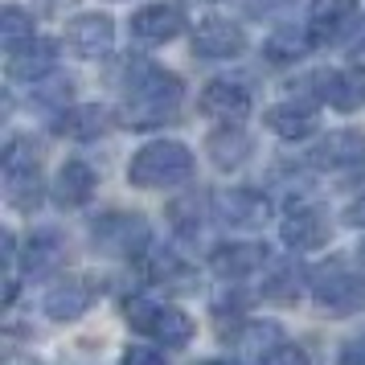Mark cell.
I'll return each instance as SVG.
<instances>
[{
  "label": "cell",
  "mask_w": 365,
  "mask_h": 365,
  "mask_svg": "<svg viewBox=\"0 0 365 365\" xmlns=\"http://www.w3.org/2000/svg\"><path fill=\"white\" fill-rule=\"evenodd\" d=\"M123 91H128V111L123 119L132 123L135 132H148V128H160L165 119L177 115L181 107L185 86L177 74L152 66L148 58H132L128 70H123Z\"/></svg>",
  "instance_id": "obj_1"
},
{
  "label": "cell",
  "mask_w": 365,
  "mask_h": 365,
  "mask_svg": "<svg viewBox=\"0 0 365 365\" xmlns=\"http://www.w3.org/2000/svg\"><path fill=\"white\" fill-rule=\"evenodd\" d=\"M189 177H193V152L177 140H152L128 165V181L135 189H173Z\"/></svg>",
  "instance_id": "obj_2"
},
{
  "label": "cell",
  "mask_w": 365,
  "mask_h": 365,
  "mask_svg": "<svg viewBox=\"0 0 365 365\" xmlns=\"http://www.w3.org/2000/svg\"><path fill=\"white\" fill-rule=\"evenodd\" d=\"M4 193L13 210H37L41 205V173H37V152L25 140H13L4 148Z\"/></svg>",
  "instance_id": "obj_3"
},
{
  "label": "cell",
  "mask_w": 365,
  "mask_h": 365,
  "mask_svg": "<svg viewBox=\"0 0 365 365\" xmlns=\"http://www.w3.org/2000/svg\"><path fill=\"white\" fill-rule=\"evenodd\" d=\"M91 242L111 259H132L148 247V222L140 214H107L103 222H95Z\"/></svg>",
  "instance_id": "obj_4"
},
{
  "label": "cell",
  "mask_w": 365,
  "mask_h": 365,
  "mask_svg": "<svg viewBox=\"0 0 365 365\" xmlns=\"http://www.w3.org/2000/svg\"><path fill=\"white\" fill-rule=\"evenodd\" d=\"M316 304L324 312H357L365 304V279L353 275L345 263H332L329 271H320L316 279Z\"/></svg>",
  "instance_id": "obj_5"
},
{
  "label": "cell",
  "mask_w": 365,
  "mask_h": 365,
  "mask_svg": "<svg viewBox=\"0 0 365 365\" xmlns=\"http://www.w3.org/2000/svg\"><path fill=\"white\" fill-rule=\"evenodd\" d=\"M58 66V41L50 37H29V41H21L9 50V78H17V83H41L46 74H53Z\"/></svg>",
  "instance_id": "obj_6"
},
{
  "label": "cell",
  "mask_w": 365,
  "mask_h": 365,
  "mask_svg": "<svg viewBox=\"0 0 365 365\" xmlns=\"http://www.w3.org/2000/svg\"><path fill=\"white\" fill-rule=\"evenodd\" d=\"M201 115L217 119L222 128H230V123H242L250 115V95L242 83H230V78H217L201 91Z\"/></svg>",
  "instance_id": "obj_7"
},
{
  "label": "cell",
  "mask_w": 365,
  "mask_h": 365,
  "mask_svg": "<svg viewBox=\"0 0 365 365\" xmlns=\"http://www.w3.org/2000/svg\"><path fill=\"white\" fill-rule=\"evenodd\" d=\"M70 50L83 53V58H103V53L115 46V21L107 13H83V17L70 21Z\"/></svg>",
  "instance_id": "obj_8"
},
{
  "label": "cell",
  "mask_w": 365,
  "mask_h": 365,
  "mask_svg": "<svg viewBox=\"0 0 365 365\" xmlns=\"http://www.w3.org/2000/svg\"><path fill=\"white\" fill-rule=\"evenodd\" d=\"M214 210L222 222H230V226H263L267 217H271V201L259 193V189H226V193H217Z\"/></svg>",
  "instance_id": "obj_9"
},
{
  "label": "cell",
  "mask_w": 365,
  "mask_h": 365,
  "mask_svg": "<svg viewBox=\"0 0 365 365\" xmlns=\"http://www.w3.org/2000/svg\"><path fill=\"white\" fill-rule=\"evenodd\" d=\"M242 50H247V34L238 25H230V21L210 17L193 29V53L197 58H234Z\"/></svg>",
  "instance_id": "obj_10"
},
{
  "label": "cell",
  "mask_w": 365,
  "mask_h": 365,
  "mask_svg": "<svg viewBox=\"0 0 365 365\" xmlns=\"http://www.w3.org/2000/svg\"><path fill=\"white\" fill-rule=\"evenodd\" d=\"M185 29V13L177 4H148L132 17V37L148 41V46H165Z\"/></svg>",
  "instance_id": "obj_11"
},
{
  "label": "cell",
  "mask_w": 365,
  "mask_h": 365,
  "mask_svg": "<svg viewBox=\"0 0 365 365\" xmlns=\"http://www.w3.org/2000/svg\"><path fill=\"white\" fill-rule=\"evenodd\" d=\"M316 168H332V173H345V168H361L365 165V135L361 132H332L329 140H320V148L312 152Z\"/></svg>",
  "instance_id": "obj_12"
},
{
  "label": "cell",
  "mask_w": 365,
  "mask_h": 365,
  "mask_svg": "<svg viewBox=\"0 0 365 365\" xmlns=\"http://www.w3.org/2000/svg\"><path fill=\"white\" fill-rule=\"evenodd\" d=\"M259 267H267V247H259V242H230L210 255V271L222 279H247Z\"/></svg>",
  "instance_id": "obj_13"
},
{
  "label": "cell",
  "mask_w": 365,
  "mask_h": 365,
  "mask_svg": "<svg viewBox=\"0 0 365 365\" xmlns=\"http://www.w3.org/2000/svg\"><path fill=\"white\" fill-rule=\"evenodd\" d=\"M91 299H95V292L86 279H62L46 292V316L50 320H78L91 308Z\"/></svg>",
  "instance_id": "obj_14"
},
{
  "label": "cell",
  "mask_w": 365,
  "mask_h": 365,
  "mask_svg": "<svg viewBox=\"0 0 365 365\" xmlns=\"http://www.w3.org/2000/svg\"><path fill=\"white\" fill-rule=\"evenodd\" d=\"M329 217L320 210H296V214L283 222V242L292 250H320L329 242Z\"/></svg>",
  "instance_id": "obj_15"
},
{
  "label": "cell",
  "mask_w": 365,
  "mask_h": 365,
  "mask_svg": "<svg viewBox=\"0 0 365 365\" xmlns=\"http://www.w3.org/2000/svg\"><path fill=\"white\" fill-rule=\"evenodd\" d=\"M263 123L271 128L275 135L283 140H304V135L316 132V107L312 103H279V107H271L263 115Z\"/></svg>",
  "instance_id": "obj_16"
},
{
  "label": "cell",
  "mask_w": 365,
  "mask_h": 365,
  "mask_svg": "<svg viewBox=\"0 0 365 365\" xmlns=\"http://www.w3.org/2000/svg\"><path fill=\"white\" fill-rule=\"evenodd\" d=\"M111 128V111L99 107V103H86V107H70L58 115V135H70V140H99L103 132Z\"/></svg>",
  "instance_id": "obj_17"
},
{
  "label": "cell",
  "mask_w": 365,
  "mask_h": 365,
  "mask_svg": "<svg viewBox=\"0 0 365 365\" xmlns=\"http://www.w3.org/2000/svg\"><path fill=\"white\" fill-rule=\"evenodd\" d=\"M316 41H320V37H316L312 29L283 25V29H275V34L263 41V53H267V62H275V66H287V62H299V58L312 50Z\"/></svg>",
  "instance_id": "obj_18"
},
{
  "label": "cell",
  "mask_w": 365,
  "mask_h": 365,
  "mask_svg": "<svg viewBox=\"0 0 365 365\" xmlns=\"http://www.w3.org/2000/svg\"><path fill=\"white\" fill-rule=\"evenodd\" d=\"M53 193H58V201H62L66 210L86 205V201H91V193H95V168L86 165V160H66V165H62V173H58Z\"/></svg>",
  "instance_id": "obj_19"
},
{
  "label": "cell",
  "mask_w": 365,
  "mask_h": 365,
  "mask_svg": "<svg viewBox=\"0 0 365 365\" xmlns=\"http://www.w3.org/2000/svg\"><path fill=\"white\" fill-rule=\"evenodd\" d=\"M205 156H210L217 168H238L250 156V135L242 132L238 123H230V128H217V132L205 140Z\"/></svg>",
  "instance_id": "obj_20"
},
{
  "label": "cell",
  "mask_w": 365,
  "mask_h": 365,
  "mask_svg": "<svg viewBox=\"0 0 365 365\" xmlns=\"http://www.w3.org/2000/svg\"><path fill=\"white\" fill-rule=\"evenodd\" d=\"M283 345V332L279 324H271V320H247L242 329L234 332V349L242 353V357H259L263 361L267 353H275Z\"/></svg>",
  "instance_id": "obj_21"
},
{
  "label": "cell",
  "mask_w": 365,
  "mask_h": 365,
  "mask_svg": "<svg viewBox=\"0 0 365 365\" xmlns=\"http://www.w3.org/2000/svg\"><path fill=\"white\" fill-rule=\"evenodd\" d=\"M148 336H156L165 349H181L193 341V320L181 312V308H168V304H160V312H156V320H152V332Z\"/></svg>",
  "instance_id": "obj_22"
},
{
  "label": "cell",
  "mask_w": 365,
  "mask_h": 365,
  "mask_svg": "<svg viewBox=\"0 0 365 365\" xmlns=\"http://www.w3.org/2000/svg\"><path fill=\"white\" fill-rule=\"evenodd\" d=\"M62 255H66V247H62V238L53 230L29 238V247H25V275H50L53 267L62 263Z\"/></svg>",
  "instance_id": "obj_23"
},
{
  "label": "cell",
  "mask_w": 365,
  "mask_h": 365,
  "mask_svg": "<svg viewBox=\"0 0 365 365\" xmlns=\"http://www.w3.org/2000/svg\"><path fill=\"white\" fill-rule=\"evenodd\" d=\"M205 214H210V201L201 197V193L177 197L173 205H168V222H173V226H177V234H185V238L201 234V222H205Z\"/></svg>",
  "instance_id": "obj_24"
},
{
  "label": "cell",
  "mask_w": 365,
  "mask_h": 365,
  "mask_svg": "<svg viewBox=\"0 0 365 365\" xmlns=\"http://www.w3.org/2000/svg\"><path fill=\"white\" fill-rule=\"evenodd\" d=\"M332 107L336 111H357V107H365V70L353 66L345 70V74H336L332 78Z\"/></svg>",
  "instance_id": "obj_25"
},
{
  "label": "cell",
  "mask_w": 365,
  "mask_h": 365,
  "mask_svg": "<svg viewBox=\"0 0 365 365\" xmlns=\"http://www.w3.org/2000/svg\"><path fill=\"white\" fill-rule=\"evenodd\" d=\"M0 37H4L9 50L21 46V41H29V37H34V17H29L25 9H4V13H0Z\"/></svg>",
  "instance_id": "obj_26"
},
{
  "label": "cell",
  "mask_w": 365,
  "mask_h": 365,
  "mask_svg": "<svg viewBox=\"0 0 365 365\" xmlns=\"http://www.w3.org/2000/svg\"><path fill=\"white\" fill-rule=\"evenodd\" d=\"M308 13H312L316 29H329L332 34V29L353 13V0H308Z\"/></svg>",
  "instance_id": "obj_27"
},
{
  "label": "cell",
  "mask_w": 365,
  "mask_h": 365,
  "mask_svg": "<svg viewBox=\"0 0 365 365\" xmlns=\"http://www.w3.org/2000/svg\"><path fill=\"white\" fill-rule=\"evenodd\" d=\"M263 296H267V299H279V304H292V299L299 296V267H296V263L279 267V271L267 279Z\"/></svg>",
  "instance_id": "obj_28"
},
{
  "label": "cell",
  "mask_w": 365,
  "mask_h": 365,
  "mask_svg": "<svg viewBox=\"0 0 365 365\" xmlns=\"http://www.w3.org/2000/svg\"><path fill=\"white\" fill-rule=\"evenodd\" d=\"M148 275L156 283H173V279H185V263L173 255V250H152L148 259Z\"/></svg>",
  "instance_id": "obj_29"
},
{
  "label": "cell",
  "mask_w": 365,
  "mask_h": 365,
  "mask_svg": "<svg viewBox=\"0 0 365 365\" xmlns=\"http://www.w3.org/2000/svg\"><path fill=\"white\" fill-rule=\"evenodd\" d=\"M156 312H160V304H152V299H144V296H135V299L123 304V316H128V324H132L135 332H152Z\"/></svg>",
  "instance_id": "obj_30"
},
{
  "label": "cell",
  "mask_w": 365,
  "mask_h": 365,
  "mask_svg": "<svg viewBox=\"0 0 365 365\" xmlns=\"http://www.w3.org/2000/svg\"><path fill=\"white\" fill-rule=\"evenodd\" d=\"M259 365H308V353L299 345H287V341H283V345L275 349V353H267Z\"/></svg>",
  "instance_id": "obj_31"
},
{
  "label": "cell",
  "mask_w": 365,
  "mask_h": 365,
  "mask_svg": "<svg viewBox=\"0 0 365 365\" xmlns=\"http://www.w3.org/2000/svg\"><path fill=\"white\" fill-rule=\"evenodd\" d=\"M123 365H168V361H165V353H156V349H128Z\"/></svg>",
  "instance_id": "obj_32"
},
{
  "label": "cell",
  "mask_w": 365,
  "mask_h": 365,
  "mask_svg": "<svg viewBox=\"0 0 365 365\" xmlns=\"http://www.w3.org/2000/svg\"><path fill=\"white\" fill-rule=\"evenodd\" d=\"M345 226H357V230H365V193L357 201H349L345 205Z\"/></svg>",
  "instance_id": "obj_33"
},
{
  "label": "cell",
  "mask_w": 365,
  "mask_h": 365,
  "mask_svg": "<svg viewBox=\"0 0 365 365\" xmlns=\"http://www.w3.org/2000/svg\"><path fill=\"white\" fill-rule=\"evenodd\" d=\"M349 58H353L357 66H365V29H361V37L353 41V50H349Z\"/></svg>",
  "instance_id": "obj_34"
},
{
  "label": "cell",
  "mask_w": 365,
  "mask_h": 365,
  "mask_svg": "<svg viewBox=\"0 0 365 365\" xmlns=\"http://www.w3.org/2000/svg\"><path fill=\"white\" fill-rule=\"evenodd\" d=\"M279 0H247V9L250 13H267V9H275Z\"/></svg>",
  "instance_id": "obj_35"
},
{
  "label": "cell",
  "mask_w": 365,
  "mask_h": 365,
  "mask_svg": "<svg viewBox=\"0 0 365 365\" xmlns=\"http://www.w3.org/2000/svg\"><path fill=\"white\" fill-rule=\"evenodd\" d=\"M210 365H238V361H210Z\"/></svg>",
  "instance_id": "obj_36"
},
{
  "label": "cell",
  "mask_w": 365,
  "mask_h": 365,
  "mask_svg": "<svg viewBox=\"0 0 365 365\" xmlns=\"http://www.w3.org/2000/svg\"><path fill=\"white\" fill-rule=\"evenodd\" d=\"M341 365H361V361H345V357H341Z\"/></svg>",
  "instance_id": "obj_37"
},
{
  "label": "cell",
  "mask_w": 365,
  "mask_h": 365,
  "mask_svg": "<svg viewBox=\"0 0 365 365\" xmlns=\"http://www.w3.org/2000/svg\"><path fill=\"white\" fill-rule=\"evenodd\" d=\"M361 259H365V250H361Z\"/></svg>",
  "instance_id": "obj_38"
},
{
  "label": "cell",
  "mask_w": 365,
  "mask_h": 365,
  "mask_svg": "<svg viewBox=\"0 0 365 365\" xmlns=\"http://www.w3.org/2000/svg\"><path fill=\"white\" fill-rule=\"evenodd\" d=\"M29 365H37V361H29Z\"/></svg>",
  "instance_id": "obj_39"
}]
</instances>
